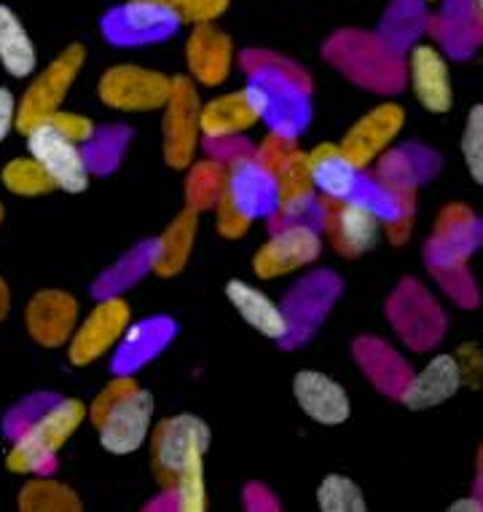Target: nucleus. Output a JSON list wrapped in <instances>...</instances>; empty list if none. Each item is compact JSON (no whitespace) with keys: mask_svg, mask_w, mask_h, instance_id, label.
Listing matches in <instances>:
<instances>
[{"mask_svg":"<svg viewBox=\"0 0 483 512\" xmlns=\"http://www.w3.org/2000/svg\"><path fill=\"white\" fill-rule=\"evenodd\" d=\"M84 419H89V408L73 397L41 392L22 400L3 419V432L11 440L6 467L22 475H54L57 451Z\"/></svg>","mask_w":483,"mask_h":512,"instance_id":"nucleus-1","label":"nucleus"},{"mask_svg":"<svg viewBox=\"0 0 483 512\" xmlns=\"http://www.w3.org/2000/svg\"><path fill=\"white\" fill-rule=\"evenodd\" d=\"M242 65L245 89L253 94L263 124L274 135L298 140L312 121V78L296 62L266 51H247Z\"/></svg>","mask_w":483,"mask_h":512,"instance_id":"nucleus-2","label":"nucleus"},{"mask_svg":"<svg viewBox=\"0 0 483 512\" xmlns=\"http://www.w3.org/2000/svg\"><path fill=\"white\" fill-rule=\"evenodd\" d=\"M212 432L194 413L161 419L151 432V464L161 488H172L188 464L202 462L210 451Z\"/></svg>","mask_w":483,"mask_h":512,"instance_id":"nucleus-3","label":"nucleus"},{"mask_svg":"<svg viewBox=\"0 0 483 512\" xmlns=\"http://www.w3.org/2000/svg\"><path fill=\"white\" fill-rule=\"evenodd\" d=\"M202 143V100L194 78L175 76L172 97L164 105L161 118V153L172 169H188L194 164Z\"/></svg>","mask_w":483,"mask_h":512,"instance_id":"nucleus-4","label":"nucleus"},{"mask_svg":"<svg viewBox=\"0 0 483 512\" xmlns=\"http://www.w3.org/2000/svg\"><path fill=\"white\" fill-rule=\"evenodd\" d=\"M86 49L81 43H70L60 51V57L51 59L49 65L35 76V81L19 97L17 108V132L27 135L35 126H41L51 113H57L62 100L68 97V89L84 68Z\"/></svg>","mask_w":483,"mask_h":512,"instance_id":"nucleus-5","label":"nucleus"},{"mask_svg":"<svg viewBox=\"0 0 483 512\" xmlns=\"http://www.w3.org/2000/svg\"><path fill=\"white\" fill-rule=\"evenodd\" d=\"M175 78L159 70L140 68V65H113L102 73L97 94L113 110L124 113H151L164 110L172 97Z\"/></svg>","mask_w":483,"mask_h":512,"instance_id":"nucleus-6","label":"nucleus"},{"mask_svg":"<svg viewBox=\"0 0 483 512\" xmlns=\"http://www.w3.org/2000/svg\"><path fill=\"white\" fill-rule=\"evenodd\" d=\"M183 25L178 14L156 0H127L119 9L108 11L102 17V35L105 41L121 49H137L151 43L167 41Z\"/></svg>","mask_w":483,"mask_h":512,"instance_id":"nucleus-7","label":"nucleus"},{"mask_svg":"<svg viewBox=\"0 0 483 512\" xmlns=\"http://www.w3.org/2000/svg\"><path fill=\"white\" fill-rule=\"evenodd\" d=\"M27 153L41 164L54 185L68 194H84L89 188V164H86L84 145L70 140L62 132H57L51 124L35 126L27 132Z\"/></svg>","mask_w":483,"mask_h":512,"instance_id":"nucleus-8","label":"nucleus"},{"mask_svg":"<svg viewBox=\"0 0 483 512\" xmlns=\"http://www.w3.org/2000/svg\"><path fill=\"white\" fill-rule=\"evenodd\" d=\"M153 413H156L153 395L135 384L97 424L100 445L113 456L135 454L137 448L151 437Z\"/></svg>","mask_w":483,"mask_h":512,"instance_id":"nucleus-9","label":"nucleus"},{"mask_svg":"<svg viewBox=\"0 0 483 512\" xmlns=\"http://www.w3.org/2000/svg\"><path fill=\"white\" fill-rule=\"evenodd\" d=\"M226 196L247 220H272L280 212V180L277 172L258 156L247 153L231 161L226 175Z\"/></svg>","mask_w":483,"mask_h":512,"instance_id":"nucleus-10","label":"nucleus"},{"mask_svg":"<svg viewBox=\"0 0 483 512\" xmlns=\"http://www.w3.org/2000/svg\"><path fill=\"white\" fill-rule=\"evenodd\" d=\"M132 322V311L121 295L100 298V303L89 311V317L76 328V333L68 341V360L76 368H84L102 354L116 349L121 336L127 333Z\"/></svg>","mask_w":483,"mask_h":512,"instance_id":"nucleus-11","label":"nucleus"},{"mask_svg":"<svg viewBox=\"0 0 483 512\" xmlns=\"http://www.w3.org/2000/svg\"><path fill=\"white\" fill-rule=\"evenodd\" d=\"M341 293V279L331 271H314L304 277L285 298V317H288V336L282 341L285 349H296L301 341L320 328L325 314L331 311Z\"/></svg>","mask_w":483,"mask_h":512,"instance_id":"nucleus-12","label":"nucleus"},{"mask_svg":"<svg viewBox=\"0 0 483 512\" xmlns=\"http://www.w3.org/2000/svg\"><path fill=\"white\" fill-rule=\"evenodd\" d=\"M403 126H406V108L398 102H382L349 126L339 143L341 151L347 153L352 164L368 169L390 151Z\"/></svg>","mask_w":483,"mask_h":512,"instance_id":"nucleus-13","label":"nucleus"},{"mask_svg":"<svg viewBox=\"0 0 483 512\" xmlns=\"http://www.w3.org/2000/svg\"><path fill=\"white\" fill-rule=\"evenodd\" d=\"M322 255V236L317 228L301 226H282L272 231L269 242L261 244V250L255 252L253 271L255 277L261 279H277L285 277L290 271L312 266L320 261Z\"/></svg>","mask_w":483,"mask_h":512,"instance_id":"nucleus-14","label":"nucleus"},{"mask_svg":"<svg viewBox=\"0 0 483 512\" xmlns=\"http://www.w3.org/2000/svg\"><path fill=\"white\" fill-rule=\"evenodd\" d=\"M406 73L416 102L427 113L443 116L454 108V86H451L449 59L433 43H416L408 51Z\"/></svg>","mask_w":483,"mask_h":512,"instance_id":"nucleus-15","label":"nucleus"},{"mask_svg":"<svg viewBox=\"0 0 483 512\" xmlns=\"http://www.w3.org/2000/svg\"><path fill=\"white\" fill-rule=\"evenodd\" d=\"M309 153V172H312L314 188L325 199V204L355 202L363 194L368 183V172L347 159L341 145L320 143Z\"/></svg>","mask_w":483,"mask_h":512,"instance_id":"nucleus-16","label":"nucleus"},{"mask_svg":"<svg viewBox=\"0 0 483 512\" xmlns=\"http://www.w3.org/2000/svg\"><path fill=\"white\" fill-rule=\"evenodd\" d=\"M465 387V368L454 354H435L419 373L408 376L406 387L400 389V403L408 411H430L449 403L459 389Z\"/></svg>","mask_w":483,"mask_h":512,"instance_id":"nucleus-17","label":"nucleus"},{"mask_svg":"<svg viewBox=\"0 0 483 512\" xmlns=\"http://www.w3.org/2000/svg\"><path fill=\"white\" fill-rule=\"evenodd\" d=\"M178 333L175 319L156 314V317H145L140 322H129L127 333L121 336L113 352V376H132L140 368H145L153 357H159L167 346L172 344V338Z\"/></svg>","mask_w":483,"mask_h":512,"instance_id":"nucleus-18","label":"nucleus"},{"mask_svg":"<svg viewBox=\"0 0 483 512\" xmlns=\"http://www.w3.org/2000/svg\"><path fill=\"white\" fill-rule=\"evenodd\" d=\"M186 65L196 86H221L234 65V41L215 22L194 25L186 41Z\"/></svg>","mask_w":483,"mask_h":512,"instance_id":"nucleus-19","label":"nucleus"},{"mask_svg":"<svg viewBox=\"0 0 483 512\" xmlns=\"http://www.w3.org/2000/svg\"><path fill=\"white\" fill-rule=\"evenodd\" d=\"M27 333L46 349H57L70 341L78 325V301L62 290H41L25 309Z\"/></svg>","mask_w":483,"mask_h":512,"instance_id":"nucleus-20","label":"nucleus"},{"mask_svg":"<svg viewBox=\"0 0 483 512\" xmlns=\"http://www.w3.org/2000/svg\"><path fill=\"white\" fill-rule=\"evenodd\" d=\"M293 397L298 408L317 424L336 427L352 416V403H349L347 389L339 381L325 376L320 370H301L293 378Z\"/></svg>","mask_w":483,"mask_h":512,"instance_id":"nucleus-21","label":"nucleus"},{"mask_svg":"<svg viewBox=\"0 0 483 512\" xmlns=\"http://www.w3.org/2000/svg\"><path fill=\"white\" fill-rule=\"evenodd\" d=\"M328 234H331L333 247L341 255L357 258L371 252L379 239H382V218L373 210H368L360 202H341L333 204V210L328 212Z\"/></svg>","mask_w":483,"mask_h":512,"instance_id":"nucleus-22","label":"nucleus"},{"mask_svg":"<svg viewBox=\"0 0 483 512\" xmlns=\"http://www.w3.org/2000/svg\"><path fill=\"white\" fill-rule=\"evenodd\" d=\"M328 59L339 65L341 73H347L352 81L365 86H384L390 78L384 46L376 43L368 35L360 33H341L336 41L328 43Z\"/></svg>","mask_w":483,"mask_h":512,"instance_id":"nucleus-23","label":"nucleus"},{"mask_svg":"<svg viewBox=\"0 0 483 512\" xmlns=\"http://www.w3.org/2000/svg\"><path fill=\"white\" fill-rule=\"evenodd\" d=\"M258 121H261V113L247 89L218 94L202 105V140L245 135Z\"/></svg>","mask_w":483,"mask_h":512,"instance_id":"nucleus-24","label":"nucleus"},{"mask_svg":"<svg viewBox=\"0 0 483 512\" xmlns=\"http://www.w3.org/2000/svg\"><path fill=\"white\" fill-rule=\"evenodd\" d=\"M226 298L255 333L272 338V341H280V344L285 341L288 317H285V309L274 298H269L258 287L247 285L242 279H231L226 285Z\"/></svg>","mask_w":483,"mask_h":512,"instance_id":"nucleus-25","label":"nucleus"},{"mask_svg":"<svg viewBox=\"0 0 483 512\" xmlns=\"http://www.w3.org/2000/svg\"><path fill=\"white\" fill-rule=\"evenodd\" d=\"M199 212L186 207L178 218L172 220L170 228L159 236V250H156V263H153V274L170 279L186 269L191 250H194L196 228H199Z\"/></svg>","mask_w":483,"mask_h":512,"instance_id":"nucleus-26","label":"nucleus"},{"mask_svg":"<svg viewBox=\"0 0 483 512\" xmlns=\"http://www.w3.org/2000/svg\"><path fill=\"white\" fill-rule=\"evenodd\" d=\"M0 65L14 78L33 76L38 68L33 38L9 6H0Z\"/></svg>","mask_w":483,"mask_h":512,"instance_id":"nucleus-27","label":"nucleus"},{"mask_svg":"<svg viewBox=\"0 0 483 512\" xmlns=\"http://www.w3.org/2000/svg\"><path fill=\"white\" fill-rule=\"evenodd\" d=\"M156 250H159V239H148V242L132 247L121 261H116L111 269H105L100 277L94 279L92 293L97 298H111V295H119L121 290H127L135 282H140L145 274L153 271Z\"/></svg>","mask_w":483,"mask_h":512,"instance_id":"nucleus-28","label":"nucleus"},{"mask_svg":"<svg viewBox=\"0 0 483 512\" xmlns=\"http://www.w3.org/2000/svg\"><path fill=\"white\" fill-rule=\"evenodd\" d=\"M226 175H229V167L212 156L191 164L186 177V207L196 212L215 210V204L226 194Z\"/></svg>","mask_w":483,"mask_h":512,"instance_id":"nucleus-29","label":"nucleus"},{"mask_svg":"<svg viewBox=\"0 0 483 512\" xmlns=\"http://www.w3.org/2000/svg\"><path fill=\"white\" fill-rule=\"evenodd\" d=\"M19 510L25 512H73L81 510V499L73 488L49 475H38L19 491Z\"/></svg>","mask_w":483,"mask_h":512,"instance_id":"nucleus-30","label":"nucleus"},{"mask_svg":"<svg viewBox=\"0 0 483 512\" xmlns=\"http://www.w3.org/2000/svg\"><path fill=\"white\" fill-rule=\"evenodd\" d=\"M129 145L127 126H102L92 135V140L84 143V156L92 175H111L121 164V156Z\"/></svg>","mask_w":483,"mask_h":512,"instance_id":"nucleus-31","label":"nucleus"},{"mask_svg":"<svg viewBox=\"0 0 483 512\" xmlns=\"http://www.w3.org/2000/svg\"><path fill=\"white\" fill-rule=\"evenodd\" d=\"M0 180L6 185V191H11L14 196H25V199H33V196H46L51 194L57 185L49 177V172L33 159H14L9 161L3 172H0Z\"/></svg>","mask_w":483,"mask_h":512,"instance_id":"nucleus-32","label":"nucleus"},{"mask_svg":"<svg viewBox=\"0 0 483 512\" xmlns=\"http://www.w3.org/2000/svg\"><path fill=\"white\" fill-rule=\"evenodd\" d=\"M317 507L322 512H365L368 502H365L363 488L357 486L355 480L333 472V475H325L317 486Z\"/></svg>","mask_w":483,"mask_h":512,"instance_id":"nucleus-33","label":"nucleus"},{"mask_svg":"<svg viewBox=\"0 0 483 512\" xmlns=\"http://www.w3.org/2000/svg\"><path fill=\"white\" fill-rule=\"evenodd\" d=\"M172 494V510L202 512L207 510V480H204V459L188 464L178 480L167 488Z\"/></svg>","mask_w":483,"mask_h":512,"instance_id":"nucleus-34","label":"nucleus"},{"mask_svg":"<svg viewBox=\"0 0 483 512\" xmlns=\"http://www.w3.org/2000/svg\"><path fill=\"white\" fill-rule=\"evenodd\" d=\"M462 159L473 177V183L483 185V102L473 105L465 118V132H462Z\"/></svg>","mask_w":483,"mask_h":512,"instance_id":"nucleus-35","label":"nucleus"},{"mask_svg":"<svg viewBox=\"0 0 483 512\" xmlns=\"http://www.w3.org/2000/svg\"><path fill=\"white\" fill-rule=\"evenodd\" d=\"M161 6H167L172 14H178L183 25H202V22H215L226 14L229 0H156Z\"/></svg>","mask_w":483,"mask_h":512,"instance_id":"nucleus-36","label":"nucleus"},{"mask_svg":"<svg viewBox=\"0 0 483 512\" xmlns=\"http://www.w3.org/2000/svg\"><path fill=\"white\" fill-rule=\"evenodd\" d=\"M43 124H51L57 132H62L70 140H76V143L84 145L86 140H92V135L97 132V126H94L92 118L81 116V113H70V110H57V113H51Z\"/></svg>","mask_w":483,"mask_h":512,"instance_id":"nucleus-37","label":"nucleus"},{"mask_svg":"<svg viewBox=\"0 0 483 512\" xmlns=\"http://www.w3.org/2000/svg\"><path fill=\"white\" fill-rule=\"evenodd\" d=\"M253 220H247L242 212L229 202V196L223 194L221 202L215 204V228L223 239H242L250 231Z\"/></svg>","mask_w":483,"mask_h":512,"instance_id":"nucleus-38","label":"nucleus"},{"mask_svg":"<svg viewBox=\"0 0 483 512\" xmlns=\"http://www.w3.org/2000/svg\"><path fill=\"white\" fill-rule=\"evenodd\" d=\"M137 381L132 376H116L111 381V384H108V387L102 389L100 395L94 397L92 400V405H89V419H92V424L94 427H97V424H100L102 421V416H105V413L111 411L113 405L119 403L121 397L127 395L129 389L135 387Z\"/></svg>","mask_w":483,"mask_h":512,"instance_id":"nucleus-39","label":"nucleus"},{"mask_svg":"<svg viewBox=\"0 0 483 512\" xmlns=\"http://www.w3.org/2000/svg\"><path fill=\"white\" fill-rule=\"evenodd\" d=\"M17 108V97L6 86H0V143L11 135V129H17Z\"/></svg>","mask_w":483,"mask_h":512,"instance_id":"nucleus-40","label":"nucleus"},{"mask_svg":"<svg viewBox=\"0 0 483 512\" xmlns=\"http://www.w3.org/2000/svg\"><path fill=\"white\" fill-rule=\"evenodd\" d=\"M451 512H483V496H462L457 502H451Z\"/></svg>","mask_w":483,"mask_h":512,"instance_id":"nucleus-41","label":"nucleus"},{"mask_svg":"<svg viewBox=\"0 0 483 512\" xmlns=\"http://www.w3.org/2000/svg\"><path fill=\"white\" fill-rule=\"evenodd\" d=\"M9 309H11V290L9 285L3 282V277H0V322L6 319Z\"/></svg>","mask_w":483,"mask_h":512,"instance_id":"nucleus-42","label":"nucleus"},{"mask_svg":"<svg viewBox=\"0 0 483 512\" xmlns=\"http://www.w3.org/2000/svg\"><path fill=\"white\" fill-rule=\"evenodd\" d=\"M473 3V11H475V17L481 19L483 22V0H470Z\"/></svg>","mask_w":483,"mask_h":512,"instance_id":"nucleus-43","label":"nucleus"},{"mask_svg":"<svg viewBox=\"0 0 483 512\" xmlns=\"http://www.w3.org/2000/svg\"><path fill=\"white\" fill-rule=\"evenodd\" d=\"M416 3H441V0H416Z\"/></svg>","mask_w":483,"mask_h":512,"instance_id":"nucleus-44","label":"nucleus"},{"mask_svg":"<svg viewBox=\"0 0 483 512\" xmlns=\"http://www.w3.org/2000/svg\"><path fill=\"white\" fill-rule=\"evenodd\" d=\"M0 223H3V204H0Z\"/></svg>","mask_w":483,"mask_h":512,"instance_id":"nucleus-45","label":"nucleus"}]
</instances>
